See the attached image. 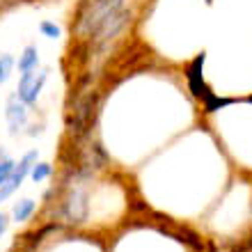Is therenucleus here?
Masks as SVG:
<instances>
[{"instance_id": "f257e3e1", "label": "nucleus", "mask_w": 252, "mask_h": 252, "mask_svg": "<svg viewBox=\"0 0 252 252\" xmlns=\"http://www.w3.org/2000/svg\"><path fill=\"white\" fill-rule=\"evenodd\" d=\"M131 0H78L71 14V39L76 46H83L92 39L96 30L113 14L126 7Z\"/></svg>"}, {"instance_id": "f03ea898", "label": "nucleus", "mask_w": 252, "mask_h": 252, "mask_svg": "<svg viewBox=\"0 0 252 252\" xmlns=\"http://www.w3.org/2000/svg\"><path fill=\"white\" fill-rule=\"evenodd\" d=\"M48 73H51V69L39 66V69H34V71L19 76V83H16V96H19L26 106L32 108V110H34V106L39 103V96H41V92H44Z\"/></svg>"}, {"instance_id": "7ed1b4c3", "label": "nucleus", "mask_w": 252, "mask_h": 252, "mask_svg": "<svg viewBox=\"0 0 252 252\" xmlns=\"http://www.w3.org/2000/svg\"><path fill=\"white\" fill-rule=\"evenodd\" d=\"M204 60H206V55L197 53L190 62H186V66H184V78H186L188 92H190V96L195 101H199V103L213 92L211 85H209L204 78Z\"/></svg>"}, {"instance_id": "20e7f679", "label": "nucleus", "mask_w": 252, "mask_h": 252, "mask_svg": "<svg viewBox=\"0 0 252 252\" xmlns=\"http://www.w3.org/2000/svg\"><path fill=\"white\" fill-rule=\"evenodd\" d=\"M37 160H39V152H37V149H28V152L23 154L19 160H16V167H14V172H12V177H9V181L0 186V204L16 195V190L23 186V181L30 177V170L34 167V163H37Z\"/></svg>"}, {"instance_id": "39448f33", "label": "nucleus", "mask_w": 252, "mask_h": 252, "mask_svg": "<svg viewBox=\"0 0 252 252\" xmlns=\"http://www.w3.org/2000/svg\"><path fill=\"white\" fill-rule=\"evenodd\" d=\"M30 110H32V108L26 106V103L16 96V92L9 94L7 101H5L7 131L12 133V135H21V133H26V128L30 126Z\"/></svg>"}, {"instance_id": "423d86ee", "label": "nucleus", "mask_w": 252, "mask_h": 252, "mask_svg": "<svg viewBox=\"0 0 252 252\" xmlns=\"http://www.w3.org/2000/svg\"><path fill=\"white\" fill-rule=\"evenodd\" d=\"M34 69H39V48L34 44H28L16 60V71H19V76H23V73H30Z\"/></svg>"}, {"instance_id": "0eeeda50", "label": "nucleus", "mask_w": 252, "mask_h": 252, "mask_svg": "<svg viewBox=\"0 0 252 252\" xmlns=\"http://www.w3.org/2000/svg\"><path fill=\"white\" fill-rule=\"evenodd\" d=\"M34 211H37V199L21 197V199H16L12 206V220H16V222H28V220L34 216Z\"/></svg>"}, {"instance_id": "6e6552de", "label": "nucleus", "mask_w": 252, "mask_h": 252, "mask_svg": "<svg viewBox=\"0 0 252 252\" xmlns=\"http://www.w3.org/2000/svg\"><path fill=\"white\" fill-rule=\"evenodd\" d=\"M236 101H239V99H232V96H218L216 92H211L204 101H202V113H204V115H213V113H218V110H222V108L236 103Z\"/></svg>"}, {"instance_id": "1a4fd4ad", "label": "nucleus", "mask_w": 252, "mask_h": 252, "mask_svg": "<svg viewBox=\"0 0 252 252\" xmlns=\"http://www.w3.org/2000/svg\"><path fill=\"white\" fill-rule=\"evenodd\" d=\"M53 174H55L53 163H48V160H37L34 167L30 170V181H34V184H44V181H48Z\"/></svg>"}, {"instance_id": "9d476101", "label": "nucleus", "mask_w": 252, "mask_h": 252, "mask_svg": "<svg viewBox=\"0 0 252 252\" xmlns=\"http://www.w3.org/2000/svg\"><path fill=\"white\" fill-rule=\"evenodd\" d=\"M39 34H44L46 39H60L62 37V28L60 23H55V21L46 19L39 23Z\"/></svg>"}, {"instance_id": "9b49d317", "label": "nucleus", "mask_w": 252, "mask_h": 252, "mask_svg": "<svg viewBox=\"0 0 252 252\" xmlns=\"http://www.w3.org/2000/svg\"><path fill=\"white\" fill-rule=\"evenodd\" d=\"M14 66H16V60H14V55H0V85H5L9 76H12Z\"/></svg>"}, {"instance_id": "f8f14e48", "label": "nucleus", "mask_w": 252, "mask_h": 252, "mask_svg": "<svg viewBox=\"0 0 252 252\" xmlns=\"http://www.w3.org/2000/svg\"><path fill=\"white\" fill-rule=\"evenodd\" d=\"M14 167H16V160L9 158V156L0 160V186L9 181V177H12V172H14Z\"/></svg>"}, {"instance_id": "ddd939ff", "label": "nucleus", "mask_w": 252, "mask_h": 252, "mask_svg": "<svg viewBox=\"0 0 252 252\" xmlns=\"http://www.w3.org/2000/svg\"><path fill=\"white\" fill-rule=\"evenodd\" d=\"M7 227H9V218H7V213L0 211V236L7 232Z\"/></svg>"}, {"instance_id": "4468645a", "label": "nucleus", "mask_w": 252, "mask_h": 252, "mask_svg": "<svg viewBox=\"0 0 252 252\" xmlns=\"http://www.w3.org/2000/svg\"><path fill=\"white\" fill-rule=\"evenodd\" d=\"M246 101H248V103H252V94H250V96H248V99H246Z\"/></svg>"}]
</instances>
